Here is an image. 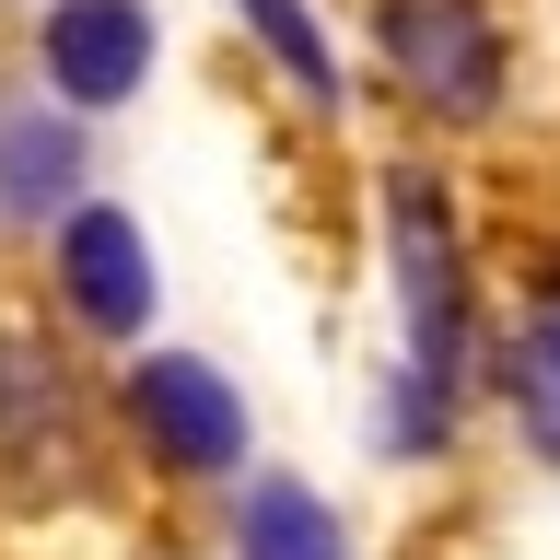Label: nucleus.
<instances>
[{"mask_svg":"<svg viewBox=\"0 0 560 560\" xmlns=\"http://www.w3.org/2000/svg\"><path fill=\"white\" fill-rule=\"evenodd\" d=\"M397 280H409V432H444L467 304H455V222L420 175H397Z\"/></svg>","mask_w":560,"mask_h":560,"instance_id":"f257e3e1","label":"nucleus"},{"mask_svg":"<svg viewBox=\"0 0 560 560\" xmlns=\"http://www.w3.org/2000/svg\"><path fill=\"white\" fill-rule=\"evenodd\" d=\"M514 409H525V432H537V455H560V315L514 350Z\"/></svg>","mask_w":560,"mask_h":560,"instance_id":"0eeeda50","label":"nucleus"},{"mask_svg":"<svg viewBox=\"0 0 560 560\" xmlns=\"http://www.w3.org/2000/svg\"><path fill=\"white\" fill-rule=\"evenodd\" d=\"M245 12H257V35L280 47V70H292L304 94H339V59H327V35L304 24V0H245Z\"/></svg>","mask_w":560,"mask_h":560,"instance_id":"6e6552de","label":"nucleus"},{"mask_svg":"<svg viewBox=\"0 0 560 560\" xmlns=\"http://www.w3.org/2000/svg\"><path fill=\"white\" fill-rule=\"evenodd\" d=\"M59 280H70V304H82V327H140L152 315V257H140L129 210H82L59 234Z\"/></svg>","mask_w":560,"mask_h":560,"instance_id":"39448f33","label":"nucleus"},{"mask_svg":"<svg viewBox=\"0 0 560 560\" xmlns=\"http://www.w3.org/2000/svg\"><path fill=\"white\" fill-rule=\"evenodd\" d=\"M129 409H140V432H152L175 467H234L245 455V409H234V385L210 374V362H140Z\"/></svg>","mask_w":560,"mask_h":560,"instance_id":"20e7f679","label":"nucleus"},{"mask_svg":"<svg viewBox=\"0 0 560 560\" xmlns=\"http://www.w3.org/2000/svg\"><path fill=\"white\" fill-rule=\"evenodd\" d=\"M140 70H152V12H140V0H59V12H47V82H59L70 105L140 94Z\"/></svg>","mask_w":560,"mask_h":560,"instance_id":"7ed1b4c3","label":"nucleus"},{"mask_svg":"<svg viewBox=\"0 0 560 560\" xmlns=\"http://www.w3.org/2000/svg\"><path fill=\"white\" fill-rule=\"evenodd\" d=\"M385 59L444 117H490L502 94V35L479 24V0H385Z\"/></svg>","mask_w":560,"mask_h":560,"instance_id":"f03ea898","label":"nucleus"},{"mask_svg":"<svg viewBox=\"0 0 560 560\" xmlns=\"http://www.w3.org/2000/svg\"><path fill=\"white\" fill-rule=\"evenodd\" d=\"M245 560H350V537H339V514H327L315 490L257 479V502H245Z\"/></svg>","mask_w":560,"mask_h":560,"instance_id":"423d86ee","label":"nucleus"}]
</instances>
